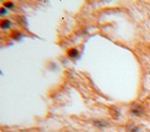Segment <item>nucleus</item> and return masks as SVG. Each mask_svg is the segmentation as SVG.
I'll use <instances>...</instances> for the list:
<instances>
[{
	"label": "nucleus",
	"mask_w": 150,
	"mask_h": 132,
	"mask_svg": "<svg viewBox=\"0 0 150 132\" xmlns=\"http://www.w3.org/2000/svg\"><path fill=\"white\" fill-rule=\"evenodd\" d=\"M130 111H131V113L135 114V116H141V114L143 113V107H142L141 105H138V104H134V105L131 106Z\"/></svg>",
	"instance_id": "obj_1"
},
{
	"label": "nucleus",
	"mask_w": 150,
	"mask_h": 132,
	"mask_svg": "<svg viewBox=\"0 0 150 132\" xmlns=\"http://www.w3.org/2000/svg\"><path fill=\"white\" fill-rule=\"evenodd\" d=\"M67 54H68V56H69V57L75 58V57L79 55V51H77V49H75V48H70V49L67 51Z\"/></svg>",
	"instance_id": "obj_2"
},
{
	"label": "nucleus",
	"mask_w": 150,
	"mask_h": 132,
	"mask_svg": "<svg viewBox=\"0 0 150 132\" xmlns=\"http://www.w3.org/2000/svg\"><path fill=\"white\" fill-rule=\"evenodd\" d=\"M109 112H110L111 117H114V118H118V110H117L115 106L110 107V109H109Z\"/></svg>",
	"instance_id": "obj_3"
},
{
	"label": "nucleus",
	"mask_w": 150,
	"mask_h": 132,
	"mask_svg": "<svg viewBox=\"0 0 150 132\" xmlns=\"http://www.w3.org/2000/svg\"><path fill=\"white\" fill-rule=\"evenodd\" d=\"M11 26V21L9 20H2L1 21V28L2 29H7Z\"/></svg>",
	"instance_id": "obj_4"
},
{
	"label": "nucleus",
	"mask_w": 150,
	"mask_h": 132,
	"mask_svg": "<svg viewBox=\"0 0 150 132\" xmlns=\"http://www.w3.org/2000/svg\"><path fill=\"white\" fill-rule=\"evenodd\" d=\"M127 131H128V132H138V127H137V126H134V125L131 124V128L127 127Z\"/></svg>",
	"instance_id": "obj_5"
},
{
	"label": "nucleus",
	"mask_w": 150,
	"mask_h": 132,
	"mask_svg": "<svg viewBox=\"0 0 150 132\" xmlns=\"http://www.w3.org/2000/svg\"><path fill=\"white\" fill-rule=\"evenodd\" d=\"M5 6H6V7L12 8V7H13V2H5Z\"/></svg>",
	"instance_id": "obj_6"
},
{
	"label": "nucleus",
	"mask_w": 150,
	"mask_h": 132,
	"mask_svg": "<svg viewBox=\"0 0 150 132\" xmlns=\"http://www.w3.org/2000/svg\"><path fill=\"white\" fill-rule=\"evenodd\" d=\"M0 14H1V15H5V14H6V9H5L4 7H1V9H0Z\"/></svg>",
	"instance_id": "obj_7"
}]
</instances>
